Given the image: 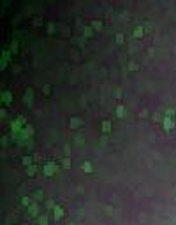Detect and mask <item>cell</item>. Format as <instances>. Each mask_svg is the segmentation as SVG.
Segmentation results:
<instances>
[{
	"label": "cell",
	"instance_id": "6da1fadb",
	"mask_svg": "<svg viewBox=\"0 0 176 225\" xmlns=\"http://www.w3.org/2000/svg\"><path fill=\"white\" fill-rule=\"evenodd\" d=\"M134 35H136V37H141V35H143V32H141V28H136V32H134Z\"/></svg>",
	"mask_w": 176,
	"mask_h": 225
}]
</instances>
